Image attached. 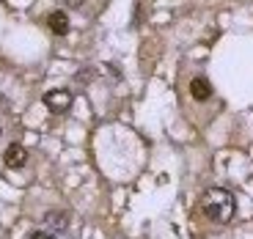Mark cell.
Wrapping results in <instances>:
<instances>
[{
    "instance_id": "cell-1",
    "label": "cell",
    "mask_w": 253,
    "mask_h": 239,
    "mask_svg": "<svg viewBox=\"0 0 253 239\" xmlns=\"http://www.w3.org/2000/svg\"><path fill=\"white\" fill-rule=\"evenodd\" d=\"M201 209L212 223H228L234 217V195L226 187H209L201 198Z\"/></svg>"
},
{
    "instance_id": "cell-2",
    "label": "cell",
    "mask_w": 253,
    "mask_h": 239,
    "mask_svg": "<svg viewBox=\"0 0 253 239\" xmlns=\"http://www.w3.org/2000/svg\"><path fill=\"white\" fill-rule=\"evenodd\" d=\"M44 105L50 107L52 113H63V110H69V105H72V94L66 88L47 91V94H44Z\"/></svg>"
},
{
    "instance_id": "cell-3",
    "label": "cell",
    "mask_w": 253,
    "mask_h": 239,
    "mask_svg": "<svg viewBox=\"0 0 253 239\" xmlns=\"http://www.w3.org/2000/svg\"><path fill=\"white\" fill-rule=\"evenodd\" d=\"M3 162H6L8 168H22V165L28 162V151L19 143H11L6 149V154H3Z\"/></svg>"
},
{
    "instance_id": "cell-4",
    "label": "cell",
    "mask_w": 253,
    "mask_h": 239,
    "mask_svg": "<svg viewBox=\"0 0 253 239\" xmlns=\"http://www.w3.org/2000/svg\"><path fill=\"white\" fill-rule=\"evenodd\" d=\"M190 96L198 99V102H207L209 96H212V85H209L204 77H193V80H190Z\"/></svg>"
},
{
    "instance_id": "cell-5",
    "label": "cell",
    "mask_w": 253,
    "mask_h": 239,
    "mask_svg": "<svg viewBox=\"0 0 253 239\" xmlns=\"http://www.w3.org/2000/svg\"><path fill=\"white\" fill-rule=\"evenodd\" d=\"M47 25H50L52 33L63 36V33L69 31V17H66V11H52L50 17H47Z\"/></svg>"
},
{
    "instance_id": "cell-6",
    "label": "cell",
    "mask_w": 253,
    "mask_h": 239,
    "mask_svg": "<svg viewBox=\"0 0 253 239\" xmlns=\"http://www.w3.org/2000/svg\"><path fill=\"white\" fill-rule=\"evenodd\" d=\"M44 220H47V223H55V226H58V231H66V214L50 212V214L44 217Z\"/></svg>"
},
{
    "instance_id": "cell-7",
    "label": "cell",
    "mask_w": 253,
    "mask_h": 239,
    "mask_svg": "<svg viewBox=\"0 0 253 239\" xmlns=\"http://www.w3.org/2000/svg\"><path fill=\"white\" fill-rule=\"evenodd\" d=\"M28 239H55V237H52L50 231H33V234H31V237H28Z\"/></svg>"
},
{
    "instance_id": "cell-8",
    "label": "cell",
    "mask_w": 253,
    "mask_h": 239,
    "mask_svg": "<svg viewBox=\"0 0 253 239\" xmlns=\"http://www.w3.org/2000/svg\"><path fill=\"white\" fill-rule=\"evenodd\" d=\"M66 3H69V6H75V8H80V6H83V0H66Z\"/></svg>"
},
{
    "instance_id": "cell-9",
    "label": "cell",
    "mask_w": 253,
    "mask_h": 239,
    "mask_svg": "<svg viewBox=\"0 0 253 239\" xmlns=\"http://www.w3.org/2000/svg\"><path fill=\"white\" fill-rule=\"evenodd\" d=\"M0 135H3V129H0Z\"/></svg>"
}]
</instances>
